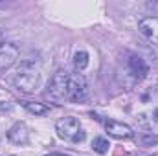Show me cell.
Segmentation results:
<instances>
[{
	"instance_id": "obj_1",
	"label": "cell",
	"mask_w": 158,
	"mask_h": 156,
	"mask_svg": "<svg viewBox=\"0 0 158 156\" xmlns=\"http://www.w3.org/2000/svg\"><path fill=\"white\" fill-rule=\"evenodd\" d=\"M13 84H15L19 90L26 92V94L35 92L40 84L39 70H35V68L30 66L28 63H22V66L17 70V74H15V77H13Z\"/></svg>"
},
{
	"instance_id": "obj_2",
	"label": "cell",
	"mask_w": 158,
	"mask_h": 156,
	"mask_svg": "<svg viewBox=\"0 0 158 156\" xmlns=\"http://www.w3.org/2000/svg\"><path fill=\"white\" fill-rule=\"evenodd\" d=\"M55 129H57L59 138L68 140L72 143H81L85 140V132L81 129V123H79L77 117H74V116H66L63 119H59Z\"/></svg>"
},
{
	"instance_id": "obj_3",
	"label": "cell",
	"mask_w": 158,
	"mask_h": 156,
	"mask_svg": "<svg viewBox=\"0 0 158 156\" xmlns=\"http://www.w3.org/2000/svg\"><path fill=\"white\" fill-rule=\"evenodd\" d=\"M88 97V84L86 79L81 74H70L68 81V90H66V99L72 103H81Z\"/></svg>"
},
{
	"instance_id": "obj_4",
	"label": "cell",
	"mask_w": 158,
	"mask_h": 156,
	"mask_svg": "<svg viewBox=\"0 0 158 156\" xmlns=\"http://www.w3.org/2000/svg\"><path fill=\"white\" fill-rule=\"evenodd\" d=\"M68 81L70 74L66 70H59L53 74V77L50 81V94L57 99H66V90H68Z\"/></svg>"
},
{
	"instance_id": "obj_5",
	"label": "cell",
	"mask_w": 158,
	"mask_h": 156,
	"mask_svg": "<svg viewBox=\"0 0 158 156\" xmlns=\"http://www.w3.org/2000/svg\"><path fill=\"white\" fill-rule=\"evenodd\" d=\"M19 59V48L15 44H0V72L11 68Z\"/></svg>"
},
{
	"instance_id": "obj_6",
	"label": "cell",
	"mask_w": 158,
	"mask_h": 156,
	"mask_svg": "<svg viewBox=\"0 0 158 156\" xmlns=\"http://www.w3.org/2000/svg\"><path fill=\"white\" fill-rule=\"evenodd\" d=\"M138 30H140V33L145 39H149L151 42L158 44V17H145V18H142L140 24H138Z\"/></svg>"
},
{
	"instance_id": "obj_7",
	"label": "cell",
	"mask_w": 158,
	"mask_h": 156,
	"mask_svg": "<svg viewBox=\"0 0 158 156\" xmlns=\"http://www.w3.org/2000/svg\"><path fill=\"white\" fill-rule=\"evenodd\" d=\"M107 132L118 140H127V138H132V129L125 123H119V121H107Z\"/></svg>"
},
{
	"instance_id": "obj_8",
	"label": "cell",
	"mask_w": 158,
	"mask_h": 156,
	"mask_svg": "<svg viewBox=\"0 0 158 156\" xmlns=\"http://www.w3.org/2000/svg\"><path fill=\"white\" fill-rule=\"evenodd\" d=\"M7 138H9V142H13V143H17V145L28 143L30 134H28L26 125H24V123H15V125L7 130Z\"/></svg>"
},
{
	"instance_id": "obj_9",
	"label": "cell",
	"mask_w": 158,
	"mask_h": 156,
	"mask_svg": "<svg viewBox=\"0 0 158 156\" xmlns=\"http://www.w3.org/2000/svg\"><path fill=\"white\" fill-rule=\"evenodd\" d=\"M129 68H131V72L138 79H143L147 76V72H149V66L143 63V59L142 57H136V55H132L129 59Z\"/></svg>"
},
{
	"instance_id": "obj_10",
	"label": "cell",
	"mask_w": 158,
	"mask_h": 156,
	"mask_svg": "<svg viewBox=\"0 0 158 156\" xmlns=\"http://www.w3.org/2000/svg\"><path fill=\"white\" fill-rule=\"evenodd\" d=\"M22 105H24V109L28 110V112H31V114H35V116H44V114H48V107L46 105H40V103H35V101H22Z\"/></svg>"
},
{
	"instance_id": "obj_11",
	"label": "cell",
	"mask_w": 158,
	"mask_h": 156,
	"mask_svg": "<svg viewBox=\"0 0 158 156\" xmlns=\"http://www.w3.org/2000/svg\"><path fill=\"white\" fill-rule=\"evenodd\" d=\"M74 66H76L77 72L85 70V68L88 66V53H86V51H77V53L74 55Z\"/></svg>"
},
{
	"instance_id": "obj_12",
	"label": "cell",
	"mask_w": 158,
	"mask_h": 156,
	"mask_svg": "<svg viewBox=\"0 0 158 156\" xmlns=\"http://www.w3.org/2000/svg\"><path fill=\"white\" fill-rule=\"evenodd\" d=\"M109 147H110L109 140H105V138H94V142H92V149L99 154H105L109 151Z\"/></svg>"
},
{
	"instance_id": "obj_13",
	"label": "cell",
	"mask_w": 158,
	"mask_h": 156,
	"mask_svg": "<svg viewBox=\"0 0 158 156\" xmlns=\"http://www.w3.org/2000/svg\"><path fill=\"white\" fill-rule=\"evenodd\" d=\"M142 142H143L145 145H155L158 142V138L155 134H143V136H142Z\"/></svg>"
},
{
	"instance_id": "obj_14",
	"label": "cell",
	"mask_w": 158,
	"mask_h": 156,
	"mask_svg": "<svg viewBox=\"0 0 158 156\" xmlns=\"http://www.w3.org/2000/svg\"><path fill=\"white\" fill-rule=\"evenodd\" d=\"M0 110H11V105H2L0 103Z\"/></svg>"
},
{
	"instance_id": "obj_15",
	"label": "cell",
	"mask_w": 158,
	"mask_h": 156,
	"mask_svg": "<svg viewBox=\"0 0 158 156\" xmlns=\"http://www.w3.org/2000/svg\"><path fill=\"white\" fill-rule=\"evenodd\" d=\"M46 156H64V154H59V153H52V154H46Z\"/></svg>"
},
{
	"instance_id": "obj_16",
	"label": "cell",
	"mask_w": 158,
	"mask_h": 156,
	"mask_svg": "<svg viewBox=\"0 0 158 156\" xmlns=\"http://www.w3.org/2000/svg\"><path fill=\"white\" fill-rule=\"evenodd\" d=\"M155 117H156V123H158V109L155 110Z\"/></svg>"
},
{
	"instance_id": "obj_17",
	"label": "cell",
	"mask_w": 158,
	"mask_h": 156,
	"mask_svg": "<svg viewBox=\"0 0 158 156\" xmlns=\"http://www.w3.org/2000/svg\"><path fill=\"white\" fill-rule=\"evenodd\" d=\"M0 40H2V35H0Z\"/></svg>"
}]
</instances>
